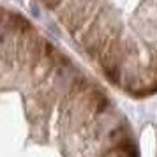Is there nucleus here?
Masks as SVG:
<instances>
[{
	"label": "nucleus",
	"mask_w": 157,
	"mask_h": 157,
	"mask_svg": "<svg viewBox=\"0 0 157 157\" xmlns=\"http://www.w3.org/2000/svg\"><path fill=\"white\" fill-rule=\"evenodd\" d=\"M67 34L106 71L115 55L124 0H39Z\"/></svg>",
	"instance_id": "nucleus-2"
},
{
	"label": "nucleus",
	"mask_w": 157,
	"mask_h": 157,
	"mask_svg": "<svg viewBox=\"0 0 157 157\" xmlns=\"http://www.w3.org/2000/svg\"><path fill=\"white\" fill-rule=\"evenodd\" d=\"M0 157H134L101 86L7 6H0Z\"/></svg>",
	"instance_id": "nucleus-1"
}]
</instances>
